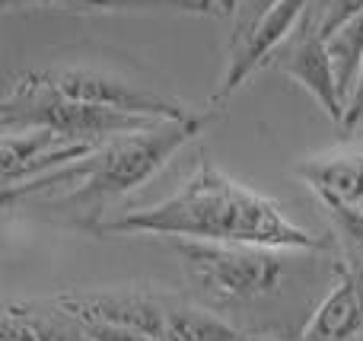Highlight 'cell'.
Wrapping results in <instances>:
<instances>
[{"mask_svg":"<svg viewBox=\"0 0 363 341\" xmlns=\"http://www.w3.org/2000/svg\"><path fill=\"white\" fill-rule=\"evenodd\" d=\"M363 10V0H315L313 4V16L319 26L322 35H332L341 23H347L351 16H357Z\"/></svg>","mask_w":363,"mask_h":341,"instance_id":"cell-16","label":"cell"},{"mask_svg":"<svg viewBox=\"0 0 363 341\" xmlns=\"http://www.w3.org/2000/svg\"><path fill=\"white\" fill-rule=\"evenodd\" d=\"M213 115H179L163 118L153 128L131 134H118L112 140L96 144L86 157L74 163L51 169L23 185H6L4 204L10 208L16 198H61L64 204H86L89 211H99L112 198L128 195L131 189L153 179L172 157L194 140L207 128Z\"/></svg>","mask_w":363,"mask_h":341,"instance_id":"cell-2","label":"cell"},{"mask_svg":"<svg viewBox=\"0 0 363 341\" xmlns=\"http://www.w3.org/2000/svg\"><path fill=\"white\" fill-rule=\"evenodd\" d=\"M0 121L4 131H26V128H48L67 140L80 144H102L118 134L144 131L153 128L157 115H138L112 106H96V102L70 99L57 89L45 86L32 74H23L16 83H10L0 106Z\"/></svg>","mask_w":363,"mask_h":341,"instance_id":"cell-4","label":"cell"},{"mask_svg":"<svg viewBox=\"0 0 363 341\" xmlns=\"http://www.w3.org/2000/svg\"><path fill=\"white\" fill-rule=\"evenodd\" d=\"M328 55L335 64V77L345 102H351L354 89H357L360 77H363V10L357 16H351L347 23H341L332 35L325 38Z\"/></svg>","mask_w":363,"mask_h":341,"instance_id":"cell-13","label":"cell"},{"mask_svg":"<svg viewBox=\"0 0 363 341\" xmlns=\"http://www.w3.org/2000/svg\"><path fill=\"white\" fill-rule=\"evenodd\" d=\"M363 325V274L338 265V281L303 325L306 341H347Z\"/></svg>","mask_w":363,"mask_h":341,"instance_id":"cell-9","label":"cell"},{"mask_svg":"<svg viewBox=\"0 0 363 341\" xmlns=\"http://www.w3.org/2000/svg\"><path fill=\"white\" fill-rule=\"evenodd\" d=\"M0 341H96L89 329L57 306L55 300L45 303H6L4 332Z\"/></svg>","mask_w":363,"mask_h":341,"instance_id":"cell-10","label":"cell"},{"mask_svg":"<svg viewBox=\"0 0 363 341\" xmlns=\"http://www.w3.org/2000/svg\"><path fill=\"white\" fill-rule=\"evenodd\" d=\"M32 77L42 80L45 86L70 96V99L96 102V106H112V108H125V112H138V115H157V118L188 115V106H182V102L166 99V96L153 93V89L134 86V83L121 80L115 74H106V70L55 67V70H32Z\"/></svg>","mask_w":363,"mask_h":341,"instance_id":"cell-6","label":"cell"},{"mask_svg":"<svg viewBox=\"0 0 363 341\" xmlns=\"http://www.w3.org/2000/svg\"><path fill=\"white\" fill-rule=\"evenodd\" d=\"M271 64H274L277 70H284L287 77H294L306 93H313L315 102L325 108L328 118L345 125L347 102H345V96H341L338 77H335V64H332V55H328L325 35H322L319 26H315L313 6H309V13L303 16V23L294 29V35L274 51Z\"/></svg>","mask_w":363,"mask_h":341,"instance_id":"cell-7","label":"cell"},{"mask_svg":"<svg viewBox=\"0 0 363 341\" xmlns=\"http://www.w3.org/2000/svg\"><path fill=\"white\" fill-rule=\"evenodd\" d=\"M163 341H271V338L236 329L233 323L220 319L217 313H211V310L176 303V306H169V313H166Z\"/></svg>","mask_w":363,"mask_h":341,"instance_id":"cell-12","label":"cell"},{"mask_svg":"<svg viewBox=\"0 0 363 341\" xmlns=\"http://www.w3.org/2000/svg\"><path fill=\"white\" fill-rule=\"evenodd\" d=\"M296 176L319 195H338L345 201H363V150L315 157L296 166Z\"/></svg>","mask_w":363,"mask_h":341,"instance_id":"cell-11","label":"cell"},{"mask_svg":"<svg viewBox=\"0 0 363 341\" xmlns=\"http://www.w3.org/2000/svg\"><path fill=\"white\" fill-rule=\"evenodd\" d=\"M315 198L325 208L328 220L338 233V242L345 246L347 259H351V268H357L363 274V208L357 201H345V198L325 195V191H319Z\"/></svg>","mask_w":363,"mask_h":341,"instance_id":"cell-14","label":"cell"},{"mask_svg":"<svg viewBox=\"0 0 363 341\" xmlns=\"http://www.w3.org/2000/svg\"><path fill=\"white\" fill-rule=\"evenodd\" d=\"M313 4L315 0H274V4L255 19V26L230 45L226 74L220 77V86L213 89V96H211L213 108L230 99L258 67H264V64L274 57V51L294 35V29L303 23V16L309 13Z\"/></svg>","mask_w":363,"mask_h":341,"instance_id":"cell-5","label":"cell"},{"mask_svg":"<svg viewBox=\"0 0 363 341\" xmlns=\"http://www.w3.org/2000/svg\"><path fill=\"white\" fill-rule=\"evenodd\" d=\"M6 6H86V10H182V13H217L213 0H4Z\"/></svg>","mask_w":363,"mask_h":341,"instance_id":"cell-15","label":"cell"},{"mask_svg":"<svg viewBox=\"0 0 363 341\" xmlns=\"http://www.w3.org/2000/svg\"><path fill=\"white\" fill-rule=\"evenodd\" d=\"M213 4H217L220 16H239V6H242V0H213Z\"/></svg>","mask_w":363,"mask_h":341,"instance_id":"cell-18","label":"cell"},{"mask_svg":"<svg viewBox=\"0 0 363 341\" xmlns=\"http://www.w3.org/2000/svg\"><path fill=\"white\" fill-rule=\"evenodd\" d=\"M363 121V77L357 83V89H354L351 102H347V115H345V128H357Z\"/></svg>","mask_w":363,"mask_h":341,"instance_id":"cell-17","label":"cell"},{"mask_svg":"<svg viewBox=\"0 0 363 341\" xmlns=\"http://www.w3.org/2000/svg\"><path fill=\"white\" fill-rule=\"evenodd\" d=\"M172 252L182 255L185 274L201 291V297L220 310H242L252 303L277 300L296 287L303 272L313 268V259L303 265L294 255L300 249L258 242L172 240Z\"/></svg>","mask_w":363,"mask_h":341,"instance_id":"cell-3","label":"cell"},{"mask_svg":"<svg viewBox=\"0 0 363 341\" xmlns=\"http://www.w3.org/2000/svg\"><path fill=\"white\" fill-rule=\"evenodd\" d=\"M93 233H140L201 242H258V246L328 252V240L294 223L281 204L239 185L223 169L201 160L194 172L153 208L93 223Z\"/></svg>","mask_w":363,"mask_h":341,"instance_id":"cell-1","label":"cell"},{"mask_svg":"<svg viewBox=\"0 0 363 341\" xmlns=\"http://www.w3.org/2000/svg\"><path fill=\"white\" fill-rule=\"evenodd\" d=\"M57 306L74 313L83 323H108L121 329L140 332V335L163 341L166 335V313L169 303L144 291H64L51 297Z\"/></svg>","mask_w":363,"mask_h":341,"instance_id":"cell-8","label":"cell"}]
</instances>
